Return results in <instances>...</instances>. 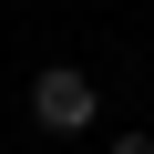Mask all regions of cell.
Here are the masks:
<instances>
[{"mask_svg": "<svg viewBox=\"0 0 154 154\" xmlns=\"http://www.w3.org/2000/svg\"><path fill=\"white\" fill-rule=\"evenodd\" d=\"M31 113H41V134H82V123L103 113V93H93V72H72V62H51L41 82H31Z\"/></svg>", "mask_w": 154, "mask_h": 154, "instance_id": "1", "label": "cell"}, {"mask_svg": "<svg viewBox=\"0 0 154 154\" xmlns=\"http://www.w3.org/2000/svg\"><path fill=\"white\" fill-rule=\"evenodd\" d=\"M113 154H154V134H113Z\"/></svg>", "mask_w": 154, "mask_h": 154, "instance_id": "2", "label": "cell"}]
</instances>
